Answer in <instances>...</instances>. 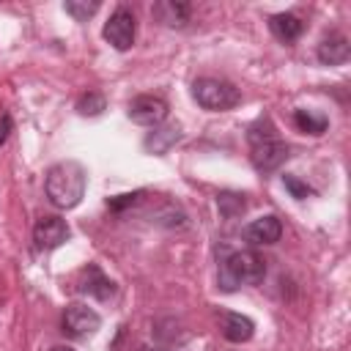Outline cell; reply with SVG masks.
<instances>
[{"label": "cell", "mask_w": 351, "mask_h": 351, "mask_svg": "<svg viewBox=\"0 0 351 351\" xmlns=\"http://www.w3.org/2000/svg\"><path fill=\"white\" fill-rule=\"evenodd\" d=\"M129 118L140 126H159L167 118V101L162 96L143 93L129 101Z\"/></svg>", "instance_id": "obj_7"}, {"label": "cell", "mask_w": 351, "mask_h": 351, "mask_svg": "<svg viewBox=\"0 0 351 351\" xmlns=\"http://www.w3.org/2000/svg\"><path fill=\"white\" fill-rule=\"evenodd\" d=\"M52 351H74V348H69V346H55Z\"/></svg>", "instance_id": "obj_22"}, {"label": "cell", "mask_w": 351, "mask_h": 351, "mask_svg": "<svg viewBox=\"0 0 351 351\" xmlns=\"http://www.w3.org/2000/svg\"><path fill=\"white\" fill-rule=\"evenodd\" d=\"M247 143H250V159L261 173H271L288 159V145L269 118H261L247 129Z\"/></svg>", "instance_id": "obj_2"}, {"label": "cell", "mask_w": 351, "mask_h": 351, "mask_svg": "<svg viewBox=\"0 0 351 351\" xmlns=\"http://www.w3.org/2000/svg\"><path fill=\"white\" fill-rule=\"evenodd\" d=\"M318 60L324 63V66H340V63H346L348 60V55H351V47H348V38L343 36V33H329L321 44H318Z\"/></svg>", "instance_id": "obj_11"}, {"label": "cell", "mask_w": 351, "mask_h": 351, "mask_svg": "<svg viewBox=\"0 0 351 351\" xmlns=\"http://www.w3.org/2000/svg\"><path fill=\"white\" fill-rule=\"evenodd\" d=\"M77 110H80L82 115H99V112L104 110V96H101V93H96V90H88L85 96H80Z\"/></svg>", "instance_id": "obj_18"}, {"label": "cell", "mask_w": 351, "mask_h": 351, "mask_svg": "<svg viewBox=\"0 0 351 351\" xmlns=\"http://www.w3.org/2000/svg\"><path fill=\"white\" fill-rule=\"evenodd\" d=\"M96 11H99V3H96V0H90V3H88V0H69V3H66V14H71L77 22H85V19L93 16Z\"/></svg>", "instance_id": "obj_17"}, {"label": "cell", "mask_w": 351, "mask_h": 351, "mask_svg": "<svg viewBox=\"0 0 351 351\" xmlns=\"http://www.w3.org/2000/svg\"><path fill=\"white\" fill-rule=\"evenodd\" d=\"M134 33H137V22H134V14L129 8H115L104 25V41L121 52H126L132 44H134Z\"/></svg>", "instance_id": "obj_5"}, {"label": "cell", "mask_w": 351, "mask_h": 351, "mask_svg": "<svg viewBox=\"0 0 351 351\" xmlns=\"http://www.w3.org/2000/svg\"><path fill=\"white\" fill-rule=\"evenodd\" d=\"M192 99L211 112H225L233 110L241 101V93L233 82L228 80H217V77H200L192 82Z\"/></svg>", "instance_id": "obj_4"}, {"label": "cell", "mask_w": 351, "mask_h": 351, "mask_svg": "<svg viewBox=\"0 0 351 351\" xmlns=\"http://www.w3.org/2000/svg\"><path fill=\"white\" fill-rule=\"evenodd\" d=\"M77 291L80 293H88V296H93V299H99V302H107L112 293H115V282L99 269V266H88V269H82V274H80V280H77Z\"/></svg>", "instance_id": "obj_10"}, {"label": "cell", "mask_w": 351, "mask_h": 351, "mask_svg": "<svg viewBox=\"0 0 351 351\" xmlns=\"http://www.w3.org/2000/svg\"><path fill=\"white\" fill-rule=\"evenodd\" d=\"M69 236H71V230H69L66 219H60V217H41L33 228V241L38 250H55Z\"/></svg>", "instance_id": "obj_8"}, {"label": "cell", "mask_w": 351, "mask_h": 351, "mask_svg": "<svg viewBox=\"0 0 351 351\" xmlns=\"http://www.w3.org/2000/svg\"><path fill=\"white\" fill-rule=\"evenodd\" d=\"M293 123L299 126V132L304 134H324L326 126H329V118L324 112H313V110H296L293 112Z\"/></svg>", "instance_id": "obj_15"}, {"label": "cell", "mask_w": 351, "mask_h": 351, "mask_svg": "<svg viewBox=\"0 0 351 351\" xmlns=\"http://www.w3.org/2000/svg\"><path fill=\"white\" fill-rule=\"evenodd\" d=\"M219 329H222L225 340H230V343H247L255 335V324L241 313H222Z\"/></svg>", "instance_id": "obj_13"}, {"label": "cell", "mask_w": 351, "mask_h": 351, "mask_svg": "<svg viewBox=\"0 0 351 351\" xmlns=\"http://www.w3.org/2000/svg\"><path fill=\"white\" fill-rule=\"evenodd\" d=\"M151 14H154L156 22H162L167 27H181V25L189 22L192 5L189 3H176V0H159V3H154Z\"/></svg>", "instance_id": "obj_12"}, {"label": "cell", "mask_w": 351, "mask_h": 351, "mask_svg": "<svg viewBox=\"0 0 351 351\" xmlns=\"http://www.w3.org/2000/svg\"><path fill=\"white\" fill-rule=\"evenodd\" d=\"M269 30L274 33V38L291 44V41H296L302 36L304 22L296 14H274V16H269Z\"/></svg>", "instance_id": "obj_14"}, {"label": "cell", "mask_w": 351, "mask_h": 351, "mask_svg": "<svg viewBox=\"0 0 351 351\" xmlns=\"http://www.w3.org/2000/svg\"><path fill=\"white\" fill-rule=\"evenodd\" d=\"M101 326V315L88 304H69L63 313V332L71 337H90Z\"/></svg>", "instance_id": "obj_6"}, {"label": "cell", "mask_w": 351, "mask_h": 351, "mask_svg": "<svg viewBox=\"0 0 351 351\" xmlns=\"http://www.w3.org/2000/svg\"><path fill=\"white\" fill-rule=\"evenodd\" d=\"M282 184H285V189H288L293 197H299V200H304L307 195H313V189H310L304 181H299L296 176H282Z\"/></svg>", "instance_id": "obj_20"}, {"label": "cell", "mask_w": 351, "mask_h": 351, "mask_svg": "<svg viewBox=\"0 0 351 351\" xmlns=\"http://www.w3.org/2000/svg\"><path fill=\"white\" fill-rule=\"evenodd\" d=\"M244 195H219V208H222V214L230 219V217H236V214H241L244 211Z\"/></svg>", "instance_id": "obj_19"}, {"label": "cell", "mask_w": 351, "mask_h": 351, "mask_svg": "<svg viewBox=\"0 0 351 351\" xmlns=\"http://www.w3.org/2000/svg\"><path fill=\"white\" fill-rule=\"evenodd\" d=\"M85 184H88L85 167L74 159H66L49 167L44 192L55 208H74L85 197Z\"/></svg>", "instance_id": "obj_1"}, {"label": "cell", "mask_w": 351, "mask_h": 351, "mask_svg": "<svg viewBox=\"0 0 351 351\" xmlns=\"http://www.w3.org/2000/svg\"><path fill=\"white\" fill-rule=\"evenodd\" d=\"M266 277V261L255 250H233L219 258V288L222 291H236L244 285H258Z\"/></svg>", "instance_id": "obj_3"}, {"label": "cell", "mask_w": 351, "mask_h": 351, "mask_svg": "<svg viewBox=\"0 0 351 351\" xmlns=\"http://www.w3.org/2000/svg\"><path fill=\"white\" fill-rule=\"evenodd\" d=\"M178 137H181L178 126H165V129H156L154 134H148V137H145V148H148V151H154V154H165V151H167Z\"/></svg>", "instance_id": "obj_16"}, {"label": "cell", "mask_w": 351, "mask_h": 351, "mask_svg": "<svg viewBox=\"0 0 351 351\" xmlns=\"http://www.w3.org/2000/svg\"><path fill=\"white\" fill-rule=\"evenodd\" d=\"M241 236H244V241L252 244V247L274 244V241H280V236H282V222H280V217L266 214V217L252 219V222L241 230Z\"/></svg>", "instance_id": "obj_9"}, {"label": "cell", "mask_w": 351, "mask_h": 351, "mask_svg": "<svg viewBox=\"0 0 351 351\" xmlns=\"http://www.w3.org/2000/svg\"><path fill=\"white\" fill-rule=\"evenodd\" d=\"M11 129H14V121H11V115H8V112H5V115H0V145L8 140Z\"/></svg>", "instance_id": "obj_21"}]
</instances>
